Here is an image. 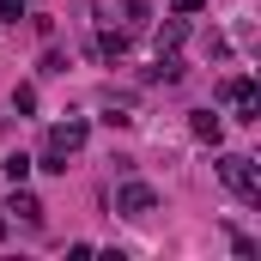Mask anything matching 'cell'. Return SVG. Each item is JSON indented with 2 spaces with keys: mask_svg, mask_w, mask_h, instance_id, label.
I'll list each match as a JSON object with an SVG mask.
<instances>
[{
  "mask_svg": "<svg viewBox=\"0 0 261 261\" xmlns=\"http://www.w3.org/2000/svg\"><path fill=\"white\" fill-rule=\"evenodd\" d=\"M219 182H225V189H237L243 200H261L255 158H243V152H219Z\"/></svg>",
  "mask_w": 261,
  "mask_h": 261,
  "instance_id": "6da1fadb",
  "label": "cell"
},
{
  "mask_svg": "<svg viewBox=\"0 0 261 261\" xmlns=\"http://www.w3.org/2000/svg\"><path fill=\"white\" fill-rule=\"evenodd\" d=\"M116 213H122V219L158 213V189H152V182H122V189H116Z\"/></svg>",
  "mask_w": 261,
  "mask_h": 261,
  "instance_id": "7a4b0ae2",
  "label": "cell"
},
{
  "mask_svg": "<svg viewBox=\"0 0 261 261\" xmlns=\"http://www.w3.org/2000/svg\"><path fill=\"white\" fill-rule=\"evenodd\" d=\"M219 97H225V103H237V122H261V103H255V79H249V73L225 79V85H219Z\"/></svg>",
  "mask_w": 261,
  "mask_h": 261,
  "instance_id": "3957f363",
  "label": "cell"
},
{
  "mask_svg": "<svg viewBox=\"0 0 261 261\" xmlns=\"http://www.w3.org/2000/svg\"><path fill=\"white\" fill-rule=\"evenodd\" d=\"M189 134H195L200 146H219V140H225V116H213V110H195V116H189Z\"/></svg>",
  "mask_w": 261,
  "mask_h": 261,
  "instance_id": "277c9868",
  "label": "cell"
},
{
  "mask_svg": "<svg viewBox=\"0 0 261 261\" xmlns=\"http://www.w3.org/2000/svg\"><path fill=\"white\" fill-rule=\"evenodd\" d=\"M6 213H12V219H24V225H43V206H37V195H24V182H12Z\"/></svg>",
  "mask_w": 261,
  "mask_h": 261,
  "instance_id": "5b68a950",
  "label": "cell"
},
{
  "mask_svg": "<svg viewBox=\"0 0 261 261\" xmlns=\"http://www.w3.org/2000/svg\"><path fill=\"white\" fill-rule=\"evenodd\" d=\"M31 170H49V176H67V152L55 146V140H43V152L31 158Z\"/></svg>",
  "mask_w": 261,
  "mask_h": 261,
  "instance_id": "8992f818",
  "label": "cell"
},
{
  "mask_svg": "<svg viewBox=\"0 0 261 261\" xmlns=\"http://www.w3.org/2000/svg\"><path fill=\"white\" fill-rule=\"evenodd\" d=\"M85 122H61V128H49V140H55V146H61V152H79V146H85Z\"/></svg>",
  "mask_w": 261,
  "mask_h": 261,
  "instance_id": "52a82bcc",
  "label": "cell"
},
{
  "mask_svg": "<svg viewBox=\"0 0 261 261\" xmlns=\"http://www.w3.org/2000/svg\"><path fill=\"white\" fill-rule=\"evenodd\" d=\"M182 37H189V18H182V12H176V18H170V24H164V31H158V49H176V43H182Z\"/></svg>",
  "mask_w": 261,
  "mask_h": 261,
  "instance_id": "ba28073f",
  "label": "cell"
},
{
  "mask_svg": "<svg viewBox=\"0 0 261 261\" xmlns=\"http://www.w3.org/2000/svg\"><path fill=\"white\" fill-rule=\"evenodd\" d=\"M152 79H164V85H176V79H182V61H176V55L164 49V55H158V67H152Z\"/></svg>",
  "mask_w": 261,
  "mask_h": 261,
  "instance_id": "9c48e42d",
  "label": "cell"
},
{
  "mask_svg": "<svg viewBox=\"0 0 261 261\" xmlns=\"http://www.w3.org/2000/svg\"><path fill=\"white\" fill-rule=\"evenodd\" d=\"M97 49H103V55H110V61H116V55H122V49H128V37H122V31H103V37H97Z\"/></svg>",
  "mask_w": 261,
  "mask_h": 261,
  "instance_id": "30bf717a",
  "label": "cell"
},
{
  "mask_svg": "<svg viewBox=\"0 0 261 261\" xmlns=\"http://www.w3.org/2000/svg\"><path fill=\"white\" fill-rule=\"evenodd\" d=\"M0 170H6V176H12V182H24V176H31V158H24V152H12V158H6V164H0Z\"/></svg>",
  "mask_w": 261,
  "mask_h": 261,
  "instance_id": "8fae6325",
  "label": "cell"
},
{
  "mask_svg": "<svg viewBox=\"0 0 261 261\" xmlns=\"http://www.w3.org/2000/svg\"><path fill=\"white\" fill-rule=\"evenodd\" d=\"M12 110H18V116H31V110H37V91H31V85H18V91H12Z\"/></svg>",
  "mask_w": 261,
  "mask_h": 261,
  "instance_id": "7c38bea8",
  "label": "cell"
},
{
  "mask_svg": "<svg viewBox=\"0 0 261 261\" xmlns=\"http://www.w3.org/2000/svg\"><path fill=\"white\" fill-rule=\"evenodd\" d=\"M24 18V0H0V24H18Z\"/></svg>",
  "mask_w": 261,
  "mask_h": 261,
  "instance_id": "4fadbf2b",
  "label": "cell"
}]
</instances>
